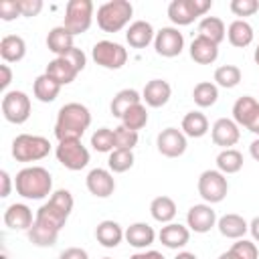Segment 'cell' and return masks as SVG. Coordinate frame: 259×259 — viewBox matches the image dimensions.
Returning a JSON list of instances; mask_svg holds the SVG:
<instances>
[{"instance_id":"6da1fadb","label":"cell","mask_w":259,"mask_h":259,"mask_svg":"<svg viewBox=\"0 0 259 259\" xmlns=\"http://www.w3.org/2000/svg\"><path fill=\"white\" fill-rule=\"evenodd\" d=\"M71 210H73V194L65 188L55 190L51 198L36 210L34 223L28 229V241L36 247H53Z\"/></svg>"},{"instance_id":"7a4b0ae2","label":"cell","mask_w":259,"mask_h":259,"mask_svg":"<svg viewBox=\"0 0 259 259\" xmlns=\"http://www.w3.org/2000/svg\"><path fill=\"white\" fill-rule=\"evenodd\" d=\"M89 125H91V111L83 103L71 101V103H65L57 113L55 136L59 142L81 140Z\"/></svg>"},{"instance_id":"3957f363","label":"cell","mask_w":259,"mask_h":259,"mask_svg":"<svg viewBox=\"0 0 259 259\" xmlns=\"http://www.w3.org/2000/svg\"><path fill=\"white\" fill-rule=\"evenodd\" d=\"M14 188L22 198L40 200V198L49 196L51 190H53L51 172L42 166H26L16 174Z\"/></svg>"},{"instance_id":"277c9868","label":"cell","mask_w":259,"mask_h":259,"mask_svg":"<svg viewBox=\"0 0 259 259\" xmlns=\"http://www.w3.org/2000/svg\"><path fill=\"white\" fill-rule=\"evenodd\" d=\"M134 14V6L127 0H109L97 8V26L103 32L121 30Z\"/></svg>"},{"instance_id":"5b68a950","label":"cell","mask_w":259,"mask_h":259,"mask_svg":"<svg viewBox=\"0 0 259 259\" xmlns=\"http://www.w3.org/2000/svg\"><path fill=\"white\" fill-rule=\"evenodd\" d=\"M51 152V142L42 136L20 134L12 140V158L16 162H38Z\"/></svg>"},{"instance_id":"8992f818","label":"cell","mask_w":259,"mask_h":259,"mask_svg":"<svg viewBox=\"0 0 259 259\" xmlns=\"http://www.w3.org/2000/svg\"><path fill=\"white\" fill-rule=\"evenodd\" d=\"M93 22V2L91 0H69L65 6L63 26L71 34L87 32Z\"/></svg>"},{"instance_id":"52a82bcc","label":"cell","mask_w":259,"mask_h":259,"mask_svg":"<svg viewBox=\"0 0 259 259\" xmlns=\"http://www.w3.org/2000/svg\"><path fill=\"white\" fill-rule=\"evenodd\" d=\"M210 6L212 0H172L168 4V18L178 26H186L206 14Z\"/></svg>"},{"instance_id":"ba28073f","label":"cell","mask_w":259,"mask_h":259,"mask_svg":"<svg viewBox=\"0 0 259 259\" xmlns=\"http://www.w3.org/2000/svg\"><path fill=\"white\" fill-rule=\"evenodd\" d=\"M196 188L206 204H217V202L225 200V196L229 192V182L221 170H204L198 176Z\"/></svg>"},{"instance_id":"9c48e42d","label":"cell","mask_w":259,"mask_h":259,"mask_svg":"<svg viewBox=\"0 0 259 259\" xmlns=\"http://www.w3.org/2000/svg\"><path fill=\"white\" fill-rule=\"evenodd\" d=\"M30 97L24 91H6L2 95V115L10 123H24L30 117Z\"/></svg>"},{"instance_id":"30bf717a","label":"cell","mask_w":259,"mask_h":259,"mask_svg":"<svg viewBox=\"0 0 259 259\" xmlns=\"http://www.w3.org/2000/svg\"><path fill=\"white\" fill-rule=\"evenodd\" d=\"M93 61L103 69H121L127 61V51L113 40H99L91 49Z\"/></svg>"},{"instance_id":"8fae6325","label":"cell","mask_w":259,"mask_h":259,"mask_svg":"<svg viewBox=\"0 0 259 259\" xmlns=\"http://www.w3.org/2000/svg\"><path fill=\"white\" fill-rule=\"evenodd\" d=\"M57 160L67 168V170H83L89 164V150L81 144V140H67V142H59L57 150H55Z\"/></svg>"},{"instance_id":"7c38bea8","label":"cell","mask_w":259,"mask_h":259,"mask_svg":"<svg viewBox=\"0 0 259 259\" xmlns=\"http://www.w3.org/2000/svg\"><path fill=\"white\" fill-rule=\"evenodd\" d=\"M233 119L237 125L247 127L259 136V101L251 95H243L233 103Z\"/></svg>"},{"instance_id":"4fadbf2b","label":"cell","mask_w":259,"mask_h":259,"mask_svg":"<svg viewBox=\"0 0 259 259\" xmlns=\"http://www.w3.org/2000/svg\"><path fill=\"white\" fill-rule=\"evenodd\" d=\"M154 49L160 57H166V59H172V57H178L184 49V36L178 28L174 26H164L156 32L154 36Z\"/></svg>"},{"instance_id":"5bb4252c","label":"cell","mask_w":259,"mask_h":259,"mask_svg":"<svg viewBox=\"0 0 259 259\" xmlns=\"http://www.w3.org/2000/svg\"><path fill=\"white\" fill-rule=\"evenodd\" d=\"M158 152L166 158H178L186 152V136L178 127H166L156 138Z\"/></svg>"},{"instance_id":"9a60e30c","label":"cell","mask_w":259,"mask_h":259,"mask_svg":"<svg viewBox=\"0 0 259 259\" xmlns=\"http://www.w3.org/2000/svg\"><path fill=\"white\" fill-rule=\"evenodd\" d=\"M217 225V212L210 204H192L186 212V227L194 233H208Z\"/></svg>"},{"instance_id":"2e32d148","label":"cell","mask_w":259,"mask_h":259,"mask_svg":"<svg viewBox=\"0 0 259 259\" xmlns=\"http://www.w3.org/2000/svg\"><path fill=\"white\" fill-rule=\"evenodd\" d=\"M210 138L217 146H221L223 150L227 148H233L239 138H241V132H239V125L235 123V119H229V117H221L212 123L210 127Z\"/></svg>"},{"instance_id":"e0dca14e","label":"cell","mask_w":259,"mask_h":259,"mask_svg":"<svg viewBox=\"0 0 259 259\" xmlns=\"http://www.w3.org/2000/svg\"><path fill=\"white\" fill-rule=\"evenodd\" d=\"M85 184H87V190L97 196V198H107L113 194L115 190V180H113V174L105 168H93L87 178H85Z\"/></svg>"},{"instance_id":"ac0fdd59","label":"cell","mask_w":259,"mask_h":259,"mask_svg":"<svg viewBox=\"0 0 259 259\" xmlns=\"http://www.w3.org/2000/svg\"><path fill=\"white\" fill-rule=\"evenodd\" d=\"M32 223H34L32 210L22 202H14L4 210V225L12 231H28Z\"/></svg>"},{"instance_id":"d6986e66","label":"cell","mask_w":259,"mask_h":259,"mask_svg":"<svg viewBox=\"0 0 259 259\" xmlns=\"http://www.w3.org/2000/svg\"><path fill=\"white\" fill-rule=\"evenodd\" d=\"M170 95H172V87L164 79H152V81H148L146 87H144V91H142V99L150 107H162V105H166L170 101Z\"/></svg>"},{"instance_id":"ffe728a7","label":"cell","mask_w":259,"mask_h":259,"mask_svg":"<svg viewBox=\"0 0 259 259\" xmlns=\"http://www.w3.org/2000/svg\"><path fill=\"white\" fill-rule=\"evenodd\" d=\"M158 239L168 249H180L190 241V229L180 223H168L160 229Z\"/></svg>"},{"instance_id":"44dd1931","label":"cell","mask_w":259,"mask_h":259,"mask_svg":"<svg viewBox=\"0 0 259 259\" xmlns=\"http://www.w3.org/2000/svg\"><path fill=\"white\" fill-rule=\"evenodd\" d=\"M217 57H219V45L196 34L194 40L190 42V59L198 65H210L217 61Z\"/></svg>"},{"instance_id":"7402d4cb","label":"cell","mask_w":259,"mask_h":259,"mask_svg":"<svg viewBox=\"0 0 259 259\" xmlns=\"http://www.w3.org/2000/svg\"><path fill=\"white\" fill-rule=\"evenodd\" d=\"M45 73L51 77V79H55L61 87L63 85H69V83H73L75 81V77L79 75V71L65 59V57H55L53 61H49V65H47V69H45Z\"/></svg>"},{"instance_id":"603a6c76","label":"cell","mask_w":259,"mask_h":259,"mask_svg":"<svg viewBox=\"0 0 259 259\" xmlns=\"http://www.w3.org/2000/svg\"><path fill=\"white\" fill-rule=\"evenodd\" d=\"M95 239L97 243H101L103 247L111 249V247H117L121 243V239H125V231L121 229L119 223L115 221H101L97 227H95Z\"/></svg>"},{"instance_id":"cb8c5ba5","label":"cell","mask_w":259,"mask_h":259,"mask_svg":"<svg viewBox=\"0 0 259 259\" xmlns=\"http://www.w3.org/2000/svg\"><path fill=\"white\" fill-rule=\"evenodd\" d=\"M156 32L152 28L150 22L146 20H134L130 26H127V32H125V40L130 42V47L134 49H144L148 47L152 40H154Z\"/></svg>"},{"instance_id":"d4e9b609","label":"cell","mask_w":259,"mask_h":259,"mask_svg":"<svg viewBox=\"0 0 259 259\" xmlns=\"http://www.w3.org/2000/svg\"><path fill=\"white\" fill-rule=\"evenodd\" d=\"M217 227H219L221 235L227 237V239H243L245 233L249 231V223L241 214H235V212L223 214L217 221Z\"/></svg>"},{"instance_id":"484cf974","label":"cell","mask_w":259,"mask_h":259,"mask_svg":"<svg viewBox=\"0 0 259 259\" xmlns=\"http://www.w3.org/2000/svg\"><path fill=\"white\" fill-rule=\"evenodd\" d=\"M26 55V42L18 34H6L0 40V57L4 63H18Z\"/></svg>"},{"instance_id":"4316f807","label":"cell","mask_w":259,"mask_h":259,"mask_svg":"<svg viewBox=\"0 0 259 259\" xmlns=\"http://www.w3.org/2000/svg\"><path fill=\"white\" fill-rule=\"evenodd\" d=\"M73 38H75V34H71V32L61 24V26H55V28L49 30V34H47V47H49V51L55 53L57 57H63L65 53H69V51L75 47V45H73Z\"/></svg>"},{"instance_id":"83f0119b","label":"cell","mask_w":259,"mask_h":259,"mask_svg":"<svg viewBox=\"0 0 259 259\" xmlns=\"http://www.w3.org/2000/svg\"><path fill=\"white\" fill-rule=\"evenodd\" d=\"M227 38H229V42H231L233 47L243 49V47H249V45L253 42L255 32H253V26H251L247 20L237 18V20H233V22L229 24V28H227Z\"/></svg>"},{"instance_id":"f1b7e54d","label":"cell","mask_w":259,"mask_h":259,"mask_svg":"<svg viewBox=\"0 0 259 259\" xmlns=\"http://www.w3.org/2000/svg\"><path fill=\"white\" fill-rule=\"evenodd\" d=\"M156 233L148 223H134L125 229V241L136 249H146L154 243Z\"/></svg>"},{"instance_id":"f546056e","label":"cell","mask_w":259,"mask_h":259,"mask_svg":"<svg viewBox=\"0 0 259 259\" xmlns=\"http://www.w3.org/2000/svg\"><path fill=\"white\" fill-rule=\"evenodd\" d=\"M32 93H34V97H36L40 103H51V101H55V99L59 97L61 85H59L55 79H51L47 73H42V75H38V77L34 79V83H32Z\"/></svg>"},{"instance_id":"4dcf8cb0","label":"cell","mask_w":259,"mask_h":259,"mask_svg":"<svg viewBox=\"0 0 259 259\" xmlns=\"http://www.w3.org/2000/svg\"><path fill=\"white\" fill-rule=\"evenodd\" d=\"M150 214L154 221L158 223H172V219L176 217V202L170 198V196H156L152 202H150Z\"/></svg>"},{"instance_id":"1f68e13d","label":"cell","mask_w":259,"mask_h":259,"mask_svg":"<svg viewBox=\"0 0 259 259\" xmlns=\"http://www.w3.org/2000/svg\"><path fill=\"white\" fill-rule=\"evenodd\" d=\"M182 132L188 138H202L208 132V119L202 111H188L182 117Z\"/></svg>"},{"instance_id":"d6a6232c","label":"cell","mask_w":259,"mask_h":259,"mask_svg":"<svg viewBox=\"0 0 259 259\" xmlns=\"http://www.w3.org/2000/svg\"><path fill=\"white\" fill-rule=\"evenodd\" d=\"M198 34L221 45L227 36V28H225V22L217 16H204L200 22H198Z\"/></svg>"},{"instance_id":"836d02e7","label":"cell","mask_w":259,"mask_h":259,"mask_svg":"<svg viewBox=\"0 0 259 259\" xmlns=\"http://www.w3.org/2000/svg\"><path fill=\"white\" fill-rule=\"evenodd\" d=\"M140 101H142V97H140V93H138L136 89H121V91H117V93L113 95V99H111V105H109L111 115L121 119V115H123L132 105H136V103H140Z\"/></svg>"},{"instance_id":"e575fe53","label":"cell","mask_w":259,"mask_h":259,"mask_svg":"<svg viewBox=\"0 0 259 259\" xmlns=\"http://www.w3.org/2000/svg\"><path fill=\"white\" fill-rule=\"evenodd\" d=\"M243 168V154L235 148L221 150L217 156V170H221L225 176L227 174H237Z\"/></svg>"},{"instance_id":"d590c367","label":"cell","mask_w":259,"mask_h":259,"mask_svg":"<svg viewBox=\"0 0 259 259\" xmlns=\"http://www.w3.org/2000/svg\"><path fill=\"white\" fill-rule=\"evenodd\" d=\"M192 99L198 107H210L219 99V87L210 81H200L192 89Z\"/></svg>"},{"instance_id":"8d00e7d4","label":"cell","mask_w":259,"mask_h":259,"mask_svg":"<svg viewBox=\"0 0 259 259\" xmlns=\"http://www.w3.org/2000/svg\"><path fill=\"white\" fill-rule=\"evenodd\" d=\"M243 73L237 65H221L214 71V85L217 87H225V89H233L239 85Z\"/></svg>"},{"instance_id":"74e56055","label":"cell","mask_w":259,"mask_h":259,"mask_svg":"<svg viewBox=\"0 0 259 259\" xmlns=\"http://www.w3.org/2000/svg\"><path fill=\"white\" fill-rule=\"evenodd\" d=\"M148 123V111H146V105L140 101L136 105H132L123 115H121V125H125L127 130H142L144 125Z\"/></svg>"},{"instance_id":"f35d334b","label":"cell","mask_w":259,"mask_h":259,"mask_svg":"<svg viewBox=\"0 0 259 259\" xmlns=\"http://www.w3.org/2000/svg\"><path fill=\"white\" fill-rule=\"evenodd\" d=\"M107 166H109V170L115 172V174L127 172V170L134 166V152H132V150H113V152L109 154Z\"/></svg>"},{"instance_id":"ab89813d","label":"cell","mask_w":259,"mask_h":259,"mask_svg":"<svg viewBox=\"0 0 259 259\" xmlns=\"http://www.w3.org/2000/svg\"><path fill=\"white\" fill-rule=\"evenodd\" d=\"M91 146H93V150H97V152H113L115 150V138H113V130H109V127H99V130H95L93 132V136H91Z\"/></svg>"},{"instance_id":"60d3db41","label":"cell","mask_w":259,"mask_h":259,"mask_svg":"<svg viewBox=\"0 0 259 259\" xmlns=\"http://www.w3.org/2000/svg\"><path fill=\"white\" fill-rule=\"evenodd\" d=\"M115 138V150H134L138 146V132L127 130L125 125H117L113 130Z\"/></svg>"},{"instance_id":"b9f144b4","label":"cell","mask_w":259,"mask_h":259,"mask_svg":"<svg viewBox=\"0 0 259 259\" xmlns=\"http://www.w3.org/2000/svg\"><path fill=\"white\" fill-rule=\"evenodd\" d=\"M229 251L233 253L235 259H257L259 257L257 245L247 239H237V243H233Z\"/></svg>"},{"instance_id":"7bdbcfd3","label":"cell","mask_w":259,"mask_h":259,"mask_svg":"<svg viewBox=\"0 0 259 259\" xmlns=\"http://www.w3.org/2000/svg\"><path fill=\"white\" fill-rule=\"evenodd\" d=\"M229 8L235 16H253L259 10V0H231Z\"/></svg>"},{"instance_id":"ee69618b","label":"cell","mask_w":259,"mask_h":259,"mask_svg":"<svg viewBox=\"0 0 259 259\" xmlns=\"http://www.w3.org/2000/svg\"><path fill=\"white\" fill-rule=\"evenodd\" d=\"M18 16H22L20 14V6H18V0H2L0 2V18L2 20H14V18H18Z\"/></svg>"},{"instance_id":"f6af8a7d","label":"cell","mask_w":259,"mask_h":259,"mask_svg":"<svg viewBox=\"0 0 259 259\" xmlns=\"http://www.w3.org/2000/svg\"><path fill=\"white\" fill-rule=\"evenodd\" d=\"M63 57H65V59H67V61H69V63H71V65H73V67H75V69H77L79 73H81V71L85 69V63H87V57H85V53H83L81 49H77V47H73V49H71L69 53H65Z\"/></svg>"},{"instance_id":"bcb514c9","label":"cell","mask_w":259,"mask_h":259,"mask_svg":"<svg viewBox=\"0 0 259 259\" xmlns=\"http://www.w3.org/2000/svg\"><path fill=\"white\" fill-rule=\"evenodd\" d=\"M22 16H36L42 10V0H18Z\"/></svg>"},{"instance_id":"7dc6e473","label":"cell","mask_w":259,"mask_h":259,"mask_svg":"<svg viewBox=\"0 0 259 259\" xmlns=\"http://www.w3.org/2000/svg\"><path fill=\"white\" fill-rule=\"evenodd\" d=\"M59 259H89V255L81 247H69L59 255Z\"/></svg>"},{"instance_id":"c3c4849f","label":"cell","mask_w":259,"mask_h":259,"mask_svg":"<svg viewBox=\"0 0 259 259\" xmlns=\"http://www.w3.org/2000/svg\"><path fill=\"white\" fill-rule=\"evenodd\" d=\"M0 75H2V79H0V89L6 91V87H8L10 81H12V69L8 67V63H2V65H0Z\"/></svg>"},{"instance_id":"681fc988","label":"cell","mask_w":259,"mask_h":259,"mask_svg":"<svg viewBox=\"0 0 259 259\" xmlns=\"http://www.w3.org/2000/svg\"><path fill=\"white\" fill-rule=\"evenodd\" d=\"M0 182H2L0 196H2V198H6V196L10 194V190H12V178H10V174H8L6 170H2V172H0Z\"/></svg>"},{"instance_id":"f907efd6","label":"cell","mask_w":259,"mask_h":259,"mask_svg":"<svg viewBox=\"0 0 259 259\" xmlns=\"http://www.w3.org/2000/svg\"><path fill=\"white\" fill-rule=\"evenodd\" d=\"M130 259H166V257L160 251H142V253L132 255Z\"/></svg>"},{"instance_id":"816d5d0a","label":"cell","mask_w":259,"mask_h":259,"mask_svg":"<svg viewBox=\"0 0 259 259\" xmlns=\"http://www.w3.org/2000/svg\"><path fill=\"white\" fill-rule=\"evenodd\" d=\"M249 233H251L253 241L259 243V217H255V219L249 223Z\"/></svg>"},{"instance_id":"f5cc1de1","label":"cell","mask_w":259,"mask_h":259,"mask_svg":"<svg viewBox=\"0 0 259 259\" xmlns=\"http://www.w3.org/2000/svg\"><path fill=\"white\" fill-rule=\"evenodd\" d=\"M249 154H251V158H253L255 162H259V138L251 142V146H249Z\"/></svg>"},{"instance_id":"db71d44e","label":"cell","mask_w":259,"mask_h":259,"mask_svg":"<svg viewBox=\"0 0 259 259\" xmlns=\"http://www.w3.org/2000/svg\"><path fill=\"white\" fill-rule=\"evenodd\" d=\"M174 259H198V257H196L194 253H190V251H180Z\"/></svg>"},{"instance_id":"11a10c76","label":"cell","mask_w":259,"mask_h":259,"mask_svg":"<svg viewBox=\"0 0 259 259\" xmlns=\"http://www.w3.org/2000/svg\"><path fill=\"white\" fill-rule=\"evenodd\" d=\"M219 259H235V257H233V253H231V251H225V253H221V255H219Z\"/></svg>"},{"instance_id":"9f6ffc18","label":"cell","mask_w":259,"mask_h":259,"mask_svg":"<svg viewBox=\"0 0 259 259\" xmlns=\"http://www.w3.org/2000/svg\"><path fill=\"white\" fill-rule=\"evenodd\" d=\"M253 59H255V63L259 65V42H257V49H255V55H253Z\"/></svg>"},{"instance_id":"6f0895ef","label":"cell","mask_w":259,"mask_h":259,"mask_svg":"<svg viewBox=\"0 0 259 259\" xmlns=\"http://www.w3.org/2000/svg\"><path fill=\"white\" fill-rule=\"evenodd\" d=\"M0 259H6V255H2V257H0Z\"/></svg>"},{"instance_id":"680465c9","label":"cell","mask_w":259,"mask_h":259,"mask_svg":"<svg viewBox=\"0 0 259 259\" xmlns=\"http://www.w3.org/2000/svg\"><path fill=\"white\" fill-rule=\"evenodd\" d=\"M101 259H111V257H101Z\"/></svg>"}]
</instances>
